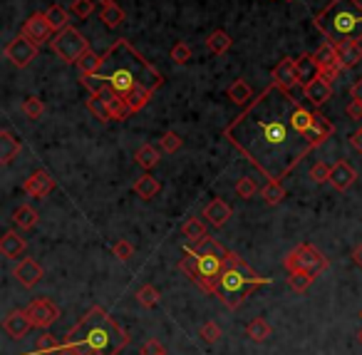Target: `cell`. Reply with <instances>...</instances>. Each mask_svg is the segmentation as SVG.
Instances as JSON below:
<instances>
[{"label":"cell","mask_w":362,"mask_h":355,"mask_svg":"<svg viewBox=\"0 0 362 355\" xmlns=\"http://www.w3.org/2000/svg\"><path fill=\"white\" fill-rule=\"evenodd\" d=\"M298 100L291 92L280 90L278 84L271 82L256 100L243 107L236 119L224 129L226 139L253 164L258 161V154H278L293 142H305V137L293 127L291 115Z\"/></svg>","instance_id":"6da1fadb"},{"label":"cell","mask_w":362,"mask_h":355,"mask_svg":"<svg viewBox=\"0 0 362 355\" xmlns=\"http://www.w3.org/2000/svg\"><path fill=\"white\" fill-rule=\"evenodd\" d=\"M97 75L107 87L127 100L132 112L144 110L156 90L164 84V75L132 45L130 40H117L102 55Z\"/></svg>","instance_id":"7a4b0ae2"},{"label":"cell","mask_w":362,"mask_h":355,"mask_svg":"<svg viewBox=\"0 0 362 355\" xmlns=\"http://www.w3.org/2000/svg\"><path fill=\"white\" fill-rule=\"evenodd\" d=\"M313 25L335 45L340 40H362V3L330 0L320 13L313 15Z\"/></svg>","instance_id":"3957f363"},{"label":"cell","mask_w":362,"mask_h":355,"mask_svg":"<svg viewBox=\"0 0 362 355\" xmlns=\"http://www.w3.org/2000/svg\"><path fill=\"white\" fill-rule=\"evenodd\" d=\"M271 284V278H263L258 273H253L251 266L239 256V253L228 251L226 256V268L219 278V298L228 308H239L241 301L251 293L256 286Z\"/></svg>","instance_id":"277c9868"},{"label":"cell","mask_w":362,"mask_h":355,"mask_svg":"<svg viewBox=\"0 0 362 355\" xmlns=\"http://www.w3.org/2000/svg\"><path fill=\"white\" fill-rule=\"evenodd\" d=\"M50 50L65 65H77L80 58L90 50V43H87V38L77 27L67 25L65 30L55 32V38L50 40Z\"/></svg>","instance_id":"5b68a950"},{"label":"cell","mask_w":362,"mask_h":355,"mask_svg":"<svg viewBox=\"0 0 362 355\" xmlns=\"http://www.w3.org/2000/svg\"><path fill=\"white\" fill-rule=\"evenodd\" d=\"M283 264H285V268H288V273L305 271V273H311L313 278H317L325 268H328V258L317 251L315 246L300 244L298 249H293V251L285 256Z\"/></svg>","instance_id":"8992f818"},{"label":"cell","mask_w":362,"mask_h":355,"mask_svg":"<svg viewBox=\"0 0 362 355\" xmlns=\"http://www.w3.org/2000/svg\"><path fill=\"white\" fill-rule=\"evenodd\" d=\"M38 52H40V45H35L33 40L25 38L23 32H20L18 38H13L5 45V58L10 60L15 67H20V70H25L27 65L38 58Z\"/></svg>","instance_id":"52a82bcc"},{"label":"cell","mask_w":362,"mask_h":355,"mask_svg":"<svg viewBox=\"0 0 362 355\" xmlns=\"http://www.w3.org/2000/svg\"><path fill=\"white\" fill-rule=\"evenodd\" d=\"M27 318L33 321V328H50L52 323L60 318V308L52 304L50 298H33L30 304L25 306Z\"/></svg>","instance_id":"ba28073f"},{"label":"cell","mask_w":362,"mask_h":355,"mask_svg":"<svg viewBox=\"0 0 362 355\" xmlns=\"http://www.w3.org/2000/svg\"><path fill=\"white\" fill-rule=\"evenodd\" d=\"M313 55H315L317 65H320V75H323L325 80H330V82H335V80L340 78V72H343V67H340V60H337L335 43L325 40V43H320V47H317Z\"/></svg>","instance_id":"9c48e42d"},{"label":"cell","mask_w":362,"mask_h":355,"mask_svg":"<svg viewBox=\"0 0 362 355\" xmlns=\"http://www.w3.org/2000/svg\"><path fill=\"white\" fill-rule=\"evenodd\" d=\"M23 35L25 38H30L35 43V45H43V43H50L55 35H52V25L47 23V18H45V13H33L30 18L23 23Z\"/></svg>","instance_id":"30bf717a"},{"label":"cell","mask_w":362,"mask_h":355,"mask_svg":"<svg viewBox=\"0 0 362 355\" xmlns=\"http://www.w3.org/2000/svg\"><path fill=\"white\" fill-rule=\"evenodd\" d=\"M43 276H45V271L35 258H20L13 266V278L23 288H35L43 281Z\"/></svg>","instance_id":"8fae6325"},{"label":"cell","mask_w":362,"mask_h":355,"mask_svg":"<svg viewBox=\"0 0 362 355\" xmlns=\"http://www.w3.org/2000/svg\"><path fill=\"white\" fill-rule=\"evenodd\" d=\"M52 189H55V179L47 174L45 169H35L33 174L23 181V192L27 196H33V199H45L52 194Z\"/></svg>","instance_id":"7c38bea8"},{"label":"cell","mask_w":362,"mask_h":355,"mask_svg":"<svg viewBox=\"0 0 362 355\" xmlns=\"http://www.w3.org/2000/svg\"><path fill=\"white\" fill-rule=\"evenodd\" d=\"M271 78H273V82L278 84L280 90L291 92L295 84H300L298 82V62L293 58H283L271 70Z\"/></svg>","instance_id":"4fadbf2b"},{"label":"cell","mask_w":362,"mask_h":355,"mask_svg":"<svg viewBox=\"0 0 362 355\" xmlns=\"http://www.w3.org/2000/svg\"><path fill=\"white\" fill-rule=\"evenodd\" d=\"M333 132H335V127H333V122H330L328 117L320 115V112L315 110V117H313V124L308 129H305V142L311 144V149L320 147V144L325 142V139H330L333 137Z\"/></svg>","instance_id":"5bb4252c"},{"label":"cell","mask_w":362,"mask_h":355,"mask_svg":"<svg viewBox=\"0 0 362 355\" xmlns=\"http://www.w3.org/2000/svg\"><path fill=\"white\" fill-rule=\"evenodd\" d=\"M335 47H337V60H340L343 70H352V67H357L362 62L360 40H340Z\"/></svg>","instance_id":"9a60e30c"},{"label":"cell","mask_w":362,"mask_h":355,"mask_svg":"<svg viewBox=\"0 0 362 355\" xmlns=\"http://www.w3.org/2000/svg\"><path fill=\"white\" fill-rule=\"evenodd\" d=\"M3 328H5V333L10 338H15V341H20V338L25 336L27 330L33 328V321L27 318L25 308L23 310H10L5 318H3Z\"/></svg>","instance_id":"2e32d148"},{"label":"cell","mask_w":362,"mask_h":355,"mask_svg":"<svg viewBox=\"0 0 362 355\" xmlns=\"http://www.w3.org/2000/svg\"><path fill=\"white\" fill-rule=\"evenodd\" d=\"M355 179H357V172L350 167L348 161H337V164H333V169H330V184H333L335 192H348V189L355 184Z\"/></svg>","instance_id":"e0dca14e"},{"label":"cell","mask_w":362,"mask_h":355,"mask_svg":"<svg viewBox=\"0 0 362 355\" xmlns=\"http://www.w3.org/2000/svg\"><path fill=\"white\" fill-rule=\"evenodd\" d=\"M298 82L300 87H308L313 80L320 78V65H317L315 55L313 52H303V55H298Z\"/></svg>","instance_id":"ac0fdd59"},{"label":"cell","mask_w":362,"mask_h":355,"mask_svg":"<svg viewBox=\"0 0 362 355\" xmlns=\"http://www.w3.org/2000/svg\"><path fill=\"white\" fill-rule=\"evenodd\" d=\"M303 92H305V97L311 100L313 107L317 110V107H323L330 97H333V82H330V80H325L323 75H320V78L313 80L308 87H303Z\"/></svg>","instance_id":"d6986e66"},{"label":"cell","mask_w":362,"mask_h":355,"mask_svg":"<svg viewBox=\"0 0 362 355\" xmlns=\"http://www.w3.org/2000/svg\"><path fill=\"white\" fill-rule=\"evenodd\" d=\"M99 95L104 97V102H107V107H110V112H112V119L114 122H124V119H130V115H132V107L127 104V100L124 97H119L117 95L112 87H104Z\"/></svg>","instance_id":"ffe728a7"},{"label":"cell","mask_w":362,"mask_h":355,"mask_svg":"<svg viewBox=\"0 0 362 355\" xmlns=\"http://www.w3.org/2000/svg\"><path fill=\"white\" fill-rule=\"evenodd\" d=\"M25 249H27V241L20 236V231L8 229V231L3 233V239H0V253L5 258H20L25 253Z\"/></svg>","instance_id":"44dd1931"},{"label":"cell","mask_w":362,"mask_h":355,"mask_svg":"<svg viewBox=\"0 0 362 355\" xmlns=\"http://www.w3.org/2000/svg\"><path fill=\"white\" fill-rule=\"evenodd\" d=\"M20 149H23V142H20L10 129H3V132H0V164H3V167L13 164V159L20 154Z\"/></svg>","instance_id":"7402d4cb"},{"label":"cell","mask_w":362,"mask_h":355,"mask_svg":"<svg viewBox=\"0 0 362 355\" xmlns=\"http://www.w3.org/2000/svg\"><path fill=\"white\" fill-rule=\"evenodd\" d=\"M204 219L211 226H216V229H221V226H226V221L231 219V207L224 199H211L206 204V209H204Z\"/></svg>","instance_id":"603a6c76"},{"label":"cell","mask_w":362,"mask_h":355,"mask_svg":"<svg viewBox=\"0 0 362 355\" xmlns=\"http://www.w3.org/2000/svg\"><path fill=\"white\" fill-rule=\"evenodd\" d=\"M159 192H162V184H159V179H156L154 174H149V172L134 181V194L139 196V199H144V201L154 199Z\"/></svg>","instance_id":"cb8c5ba5"},{"label":"cell","mask_w":362,"mask_h":355,"mask_svg":"<svg viewBox=\"0 0 362 355\" xmlns=\"http://www.w3.org/2000/svg\"><path fill=\"white\" fill-rule=\"evenodd\" d=\"M186 249L191 253H196V256H221V258L228 256L226 249H224V246H221L216 239H211V236H204L201 241H196V244L186 246Z\"/></svg>","instance_id":"d4e9b609"},{"label":"cell","mask_w":362,"mask_h":355,"mask_svg":"<svg viewBox=\"0 0 362 355\" xmlns=\"http://www.w3.org/2000/svg\"><path fill=\"white\" fill-rule=\"evenodd\" d=\"M13 221H15V226H18L20 231H30V229H35V226H38L40 216H38V211H35L33 207L20 204V207L13 211Z\"/></svg>","instance_id":"484cf974"},{"label":"cell","mask_w":362,"mask_h":355,"mask_svg":"<svg viewBox=\"0 0 362 355\" xmlns=\"http://www.w3.org/2000/svg\"><path fill=\"white\" fill-rule=\"evenodd\" d=\"M206 224L208 221L204 219V216H191V219L184 221V226H181V231H184V236H186L191 244H196V241H201L204 236H208L206 233Z\"/></svg>","instance_id":"4316f807"},{"label":"cell","mask_w":362,"mask_h":355,"mask_svg":"<svg viewBox=\"0 0 362 355\" xmlns=\"http://www.w3.org/2000/svg\"><path fill=\"white\" fill-rule=\"evenodd\" d=\"M226 95L233 104H248L253 100V90H251V84H248L246 80H236V82L228 84Z\"/></svg>","instance_id":"83f0119b"},{"label":"cell","mask_w":362,"mask_h":355,"mask_svg":"<svg viewBox=\"0 0 362 355\" xmlns=\"http://www.w3.org/2000/svg\"><path fill=\"white\" fill-rule=\"evenodd\" d=\"M261 196H263V201L268 207H278L280 201L285 199V189H283V184H280V179L265 181V187L261 189Z\"/></svg>","instance_id":"f1b7e54d"},{"label":"cell","mask_w":362,"mask_h":355,"mask_svg":"<svg viewBox=\"0 0 362 355\" xmlns=\"http://www.w3.org/2000/svg\"><path fill=\"white\" fill-rule=\"evenodd\" d=\"M45 18H47V23H50L55 32L65 30V27L70 25V10L62 8V5H50L45 10Z\"/></svg>","instance_id":"f546056e"},{"label":"cell","mask_w":362,"mask_h":355,"mask_svg":"<svg viewBox=\"0 0 362 355\" xmlns=\"http://www.w3.org/2000/svg\"><path fill=\"white\" fill-rule=\"evenodd\" d=\"M87 110H90L92 115H95V119H99V122H114L110 107H107V102H104V97L99 95V92L87 97Z\"/></svg>","instance_id":"4dcf8cb0"},{"label":"cell","mask_w":362,"mask_h":355,"mask_svg":"<svg viewBox=\"0 0 362 355\" xmlns=\"http://www.w3.org/2000/svg\"><path fill=\"white\" fill-rule=\"evenodd\" d=\"M231 45H233V40L226 30H214L206 38V47L214 52V55H224V52H228V47Z\"/></svg>","instance_id":"1f68e13d"},{"label":"cell","mask_w":362,"mask_h":355,"mask_svg":"<svg viewBox=\"0 0 362 355\" xmlns=\"http://www.w3.org/2000/svg\"><path fill=\"white\" fill-rule=\"evenodd\" d=\"M134 161L139 169L149 172V169H154L156 164H159V149L152 147V144H144V147L134 154Z\"/></svg>","instance_id":"d6a6232c"},{"label":"cell","mask_w":362,"mask_h":355,"mask_svg":"<svg viewBox=\"0 0 362 355\" xmlns=\"http://www.w3.org/2000/svg\"><path fill=\"white\" fill-rule=\"evenodd\" d=\"M271 325H268V321L265 318H253L251 323L246 325V336L251 338V341H256V343H263V341H268L271 338Z\"/></svg>","instance_id":"836d02e7"},{"label":"cell","mask_w":362,"mask_h":355,"mask_svg":"<svg viewBox=\"0 0 362 355\" xmlns=\"http://www.w3.org/2000/svg\"><path fill=\"white\" fill-rule=\"evenodd\" d=\"M313 117H315V112H311L308 107H303V104L298 102L295 107H293V115H291V122L293 127L300 132V135H305V129L313 124Z\"/></svg>","instance_id":"e575fe53"},{"label":"cell","mask_w":362,"mask_h":355,"mask_svg":"<svg viewBox=\"0 0 362 355\" xmlns=\"http://www.w3.org/2000/svg\"><path fill=\"white\" fill-rule=\"evenodd\" d=\"M159 298H162V293H159L156 286H152V284L142 286V288L136 290V304L144 306V308H154V306H159Z\"/></svg>","instance_id":"d590c367"},{"label":"cell","mask_w":362,"mask_h":355,"mask_svg":"<svg viewBox=\"0 0 362 355\" xmlns=\"http://www.w3.org/2000/svg\"><path fill=\"white\" fill-rule=\"evenodd\" d=\"M124 20H127V15H124V10L119 5H107V8H102V23L107 27H110V30H114V27H119L124 23Z\"/></svg>","instance_id":"8d00e7d4"},{"label":"cell","mask_w":362,"mask_h":355,"mask_svg":"<svg viewBox=\"0 0 362 355\" xmlns=\"http://www.w3.org/2000/svg\"><path fill=\"white\" fill-rule=\"evenodd\" d=\"M20 110H23V115L27 119H40V117L45 115V102L38 100V97H25L23 104H20Z\"/></svg>","instance_id":"74e56055"},{"label":"cell","mask_w":362,"mask_h":355,"mask_svg":"<svg viewBox=\"0 0 362 355\" xmlns=\"http://www.w3.org/2000/svg\"><path fill=\"white\" fill-rule=\"evenodd\" d=\"M99 65H102V55H97L95 50H87L82 58H80L77 67H80V72H82V75H92V72L99 70Z\"/></svg>","instance_id":"f35d334b"},{"label":"cell","mask_w":362,"mask_h":355,"mask_svg":"<svg viewBox=\"0 0 362 355\" xmlns=\"http://www.w3.org/2000/svg\"><path fill=\"white\" fill-rule=\"evenodd\" d=\"M315 281V278L311 276V273L305 271H295V273H288V286H291L295 293H305V290L311 288V284Z\"/></svg>","instance_id":"ab89813d"},{"label":"cell","mask_w":362,"mask_h":355,"mask_svg":"<svg viewBox=\"0 0 362 355\" xmlns=\"http://www.w3.org/2000/svg\"><path fill=\"white\" fill-rule=\"evenodd\" d=\"M221 336H224V330H221V328H219V323H214V321H206L204 325H201V330H199V338H201L204 343H208V345L219 343Z\"/></svg>","instance_id":"60d3db41"},{"label":"cell","mask_w":362,"mask_h":355,"mask_svg":"<svg viewBox=\"0 0 362 355\" xmlns=\"http://www.w3.org/2000/svg\"><path fill=\"white\" fill-rule=\"evenodd\" d=\"M159 144H162V149L167 152V154H176L181 149V144H184V139H181L179 132H174V129H169V132H164L162 139H159Z\"/></svg>","instance_id":"b9f144b4"},{"label":"cell","mask_w":362,"mask_h":355,"mask_svg":"<svg viewBox=\"0 0 362 355\" xmlns=\"http://www.w3.org/2000/svg\"><path fill=\"white\" fill-rule=\"evenodd\" d=\"M95 3H97V0H72L67 10H70V15H75V18L84 20V18H90V15H92V10H95Z\"/></svg>","instance_id":"7bdbcfd3"},{"label":"cell","mask_w":362,"mask_h":355,"mask_svg":"<svg viewBox=\"0 0 362 355\" xmlns=\"http://www.w3.org/2000/svg\"><path fill=\"white\" fill-rule=\"evenodd\" d=\"M80 82H82V87L90 92V95H97V92H102L104 87H107L97 72H92V75H82V72H80Z\"/></svg>","instance_id":"ee69618b"},{"label":"cell","mask_w":362,"mask_h":355,"mask_svg":"<svg viewBox=\"0 0 362 355\" xmlns=\"http://www.w3.org/2000/svg\"><path fill=\"white\" fill-rule=\"evenodd\" d=\"M256 192H258V187H256V181H253L251 176H243V179L236 181V194H239V199H253Z\"/></svg>","instance_id":"f6af8a7d"},{"label":"cell","mask_w":362,"mask_h":355,"mask_svg":"<svg viewBox=\"0 0 362 355\" xmlns=\"http://www.w3.org/2000/svg\"><path fill=\"white\" fill-rule=\"evenodd\" d=\"M38 353H58L60 350V338L52 336V333H45V336L38 338V345H35Z\"/></svg>","instance_id":"bcb514c9"},{"label":"cell","mask_w":362,"mask_h":355,"mask_svg":"<svg viewBox=\"0 0 362 355\" xmlns=\"http://www.w3.org/2000/svg\"><path fill=\"white\" fill-rule=\"evenodd\" d=\"M112 253H114V258H119V261H130V258L134 256V246H132L130 241L119 239L112 246Z\"/></svg>","instance_id":"7dc6e473"},{"label":"cell","mask_w":362,"mask_h":355,"mask_svg":"<svg viewBox=\"0 0 362 355\" xmlns=\"http://www.w3.org/2000/svg\"><path fill=\"white\" fill-rule=\"evenodd\" d=\"M330 169L325 161H317V164H313L311 167V179L315 181V184H325V181H330Z\"/></svg>","instance_id":"c3c4849f"},{"label":"cell","mask_w":362,"mask_h":355,"mask_svg":"<svg viewBox=\"0 0 362 355\" xmlns=\"http://www.w3.org/2000/svg\"><path fill=\"white\" fill-rule=\"evenodd\" d=\"M171 60H174L176 65H186L189 60H191V47H189L186 43H176V45L171 47Z\"/></svg>","instance_id":"681fc988"},{"label":"cell","mask_w":362,"mask_h":355,"mask_svg":"<svg viewBox=\"0 0 362 355\" xmlns=\"http://www.w3.org/2000/svg\"><path fill=\"white\" fill-rule=\"evenodd\" d=\"M142 355H167V350H164L162 343L152 338V341H147V343L142 345Z\"/></svg>","instance_id":"f907efd6"},{"label":"cell","mask_w":362,"mask_h":355,"mask_svg":"<svg viewBox=\"0 0 362 355\" xmlns=\"http://www.w3.org/2000/svg\"><path fill=\"white\" fill-rule=\"evenodd\" d=\"M345 115H348L350 119H362V102L350 100V104L345 107Z\"/></svg>","instance_id":"816d5d0a"},{"label":"cell","mask_w":362,"mask_h":355,"mask_svg":"<svg viewBox=\"0 0 362 355\" xmlns=\"http://www.w3.org/2000/svg\"><path fill=\"white\" fill-rule=\"evenodd\" d=\"M350 147L355 149L357 154H362V127H357V132L350 135Z\"/></svg>","instance_id":"f5cc1de1"},{"label":"cell","mask_w":362,"mask_h":355,"mask_svg":"<svg viewBox=\"0 0 362 355\" xmlns=\"http://www.w3.org/2000/svg\"><path fill=\"white\" fill-rule=\"evenodd\" d=\"M350 100H357V102H362V78H357L355 82L350 84Z\"/></svg>","instance_id":"db71d44e"},{"label":"cell","mask_w":362,"mask_h":355,"mask_svg":"<svg viewBox=\"0 0 362 355\" xmlns=\"http://www.w3.org/2000/svg\"><path fill=\"white\" fill-rule=\"evenodd\" d=\"M52 355H84V353L75 348V345H65V348H60L58 353H52Z\"/></svg>","instance_id":"11a10c76"},{"label":"cell","mask_w":362,"mask_h":355,"mask_svg":"<svg viewBox=\"0 0 362 355\" xmlns=\"http://www.w3.org/2000/svg\"><path fill=\"white\" fill-rule=\"evenodd\" d=\"M352 261H355L357 268H362V244L355 246V251H352Z\"/></svg>","instance_id":"9f6ffc18"},{"label":"cell","mask_w":362,"mask_h":355,"mask_svg":"<svg viewBox=\"0 0 362 355\" xmlns=\"http://www.w3.org/2000/svg\"><path fill=\"white\" fill-rule=\"evenodd\" d=\"M84 355H110V353H104V350H92V348H90Z\"/></svg>","instance_id":"6f0895ef"},{"label":"cell","mask_w":362,"mask_h":355,"mask_svg":"<svg viewBox=\"0 0 362 355\" xmlns=\"http://www.w3.org/2000/svg\"><path fill=\"white\" fill-rule=\"evenodd\" d=\"M97 3H99V5H102V8H107V5H114V0H97Z\"/></svg>","instance_id":"680465c9"},{"label":"cell","mask_w":362,"mask_h":355,"mask_svg":"<svg viewBox=\"0 0 362 355\" xmlns=\"http://www.w3.org/2000/svg\"><path fill=\"white\" fill-rule=\"evenodd\" d=\"M357 343H360V345H362V328L357 330Z\"/></svg>","instance_id":"91938a15"},{"label":"cell","mask_w":362,"mask_h":355,"mask_svg":"<svg viewBox=\"0 0 362 355\" xmlns=\"http://www.w3.org/2000/svg\"><path fill=\"white\" fill-rule=\"evenodd\" d=\"M285 3H295V0H285Z\"/></svg>","instance_id":"94428289"},{"label":"cell","mask_w":362,"mask_h":355,"mask_svg":"<svg viewBox=\"0 0 362 355\" xmlns=\"http://www.w3.org/2000/svg\"><path fill=\"white\" fill-rule=\"evenodd\" d=\"M360 321H362V308H360Z\"/></svg>","instance_id":"6125c7cd"}]
</instances>
